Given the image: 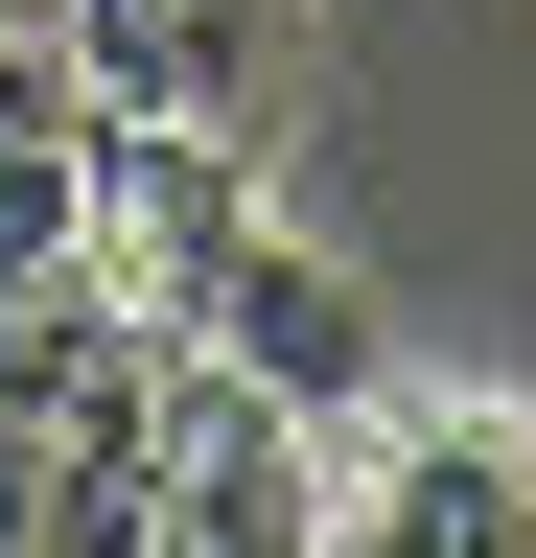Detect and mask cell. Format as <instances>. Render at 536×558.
Masks as SVG:
<instances>
[{
  "label": "cell",
  "instance_id": "obj_3",
  "mask_svg": "<svg viewBox=\"0 0 536 558\" xmlns=\"http://www.w3.org/2000/svg\"><path fill=\"white\" fill-rule=\"evenodd\" d=\"M164 326L211 349V373H257L281 418H373V396H396V326H373V279H350V256H303L281 209H234V233H211V279H187Z\"/></svg>",
  "mask_w": 536,
  "mask_h": 558
},
{
  "label": "cell",
  "instance_id": "obj_1",
  "mask_svg": "<svg viewBox=\"0 0 536 558\" xmlns=\"http://www.w3.org/2000/svg\"><path fill=\"white\" fill-rule=\"evenodd\" d=\"M303 535H326V418H281L164 326V396L117 442V558H303Z\"/></svg>",
  "mask_w": 536,
  "mask_h": 558
},
{
  "label": "cell",
  "instance_id": "obj_2",
  "mask_svg": "<svg viewBox=\"0 0 536 558\" xmlns=\"http://www.w3.org/2000/svg\"><path fill=\"white\" fill-rule=\"evenodd\" d=\"M326 535H373V558H536V418H490V396L326 418Z\"/></svg>",
  "mask_w": 536,
  "mask_h": 558
}]
</instances>
